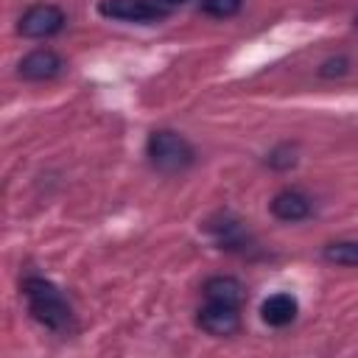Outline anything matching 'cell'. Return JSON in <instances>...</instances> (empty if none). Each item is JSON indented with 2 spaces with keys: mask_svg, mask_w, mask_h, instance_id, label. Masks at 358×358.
Returning a JSON list of instances; mask_svg holds the SVG:
<instances>
[{
  "mask_svg": "<svg viewBox=\"0 0 358 358\" xmlns=\"http://www.w3.org/2000/svg\"><path fill=\"white\" fill-rule=\"evenodd\" d=\"M243 8V0H201V11L213 20H229Z\"/></svg>",
  "mask_w": 358,
  "mask_h": 358,
  "instance_id": "7c38bea8",
  "label": "cell"
},
{
  "mask_svg": "<svg viewBox=\"0 0 358 358\" xmlns=\"http://www.w3.org/2000/svg\"><path fill=\"white\" fill-rule=\"evenodd\" d=\"M352 22H355V28H358V14H355V20H352Z\"/></svg>",
  "mask_w": 358,
  "mask_h": 358,
  "instance_id": "2e32d148",
  "label": "cell"
},
{
  "mask_svg": "<svg viewBox=\"0 0 358 358\" xmlns=\"http://www.w3.org/2000/svg\"><path fill=\"white\" fill-rule=\"evenodd\" d=\"M207 232L215 238V243L221 249H229V252H243L249 249V232L243 229L241 221L229 218V215H221L218 221H210L207 224Z\"/></svg>",
  "mask_w": 358,
  "mask_h": 358,
  "instance_id": "30bf717a",
  "label": "cell"
},
{
  "mask_svg": "<svg viewBox=\"0 0 358 358\" xmlns=\"http://www.w3.org/2000/svg\"><path fill=\"white\" fill-rule=\"evenodd\" d=\"M151 3H157L165 14H171L173 8H179V6H185V3H190V0H151Z\"/></svg>",
  "mask_w": 358,
  "mask_h": 358,
  "instance_id": "9a60e30c",
  "label": "cell"
},
{
  "mask_svg": "<svg viewBox=\"0 0 358 358\" xmlns=\"http://www.w3.org/2000/svg\"><path fill=\"white\" fill-rule=\"evenodd\" d=\"M347 67H350V62H347L344 56H336V59H327V62L319 67V76H322V78H330V76H344V73H347Z\"/></svg>",
  "mask_w": 358,
  "mask_h": 358,
  "instance_id": "5bb4252c",
  "label": "cell"
},
{
  "mask_svg": "<svg viewBox=\"0 0 358 358\" xmlns=\"http://www.w3.org/2000/svg\"><path fill=\"white\" fill-rule=\"evenodd\" d=\"M268 210L277 221L296 224V221H305L313 213V201H310L308 193H302L296 187H285V190L274 193V199L268 201Z\"/></svg>",
  "mask_w": 358,
  "mask_h": 358,
  "instance_id": "52a82bcc",
  "label": "cell"
},
{
  "mask_svg": "<svg viewBox=\"0 0 358 358\" xmlns=\"http://www.w3.org/2000/svg\"><path fill=\"white\" fill-rule=\"evenodd\" d=\"M20 291L25 296V305H28V313L50 333H73L76 327V319H73V308L70 302L64 299V294L45 277L39 274H28L22 282H20Z\"/></svg>",
  "mask_w": 358,
  "mask_h": 358,
  "instance_id": "6da1fadb",
  "label": "cell"
},
{
  "mask_svg": "<svg viewBox=\"0 0 358 358\" xmlns=\"http://www.w3.org/2000/svg\"><path fill=\"white\" fill-rule=\"evenodd\" d=\"M324 263L330 266H344V268H358V241L341 238V241H330L322 249Z\"/></svg>",
  "mask_w": 358,
  "mask_h": 358,
  "instance_id": "8fae6325",
  "label": "cell"
},
{
  "mask_svg": "<svg viewBox=\"0 0 358 358\" xmlns=\"http://www.w3.org/2000/svg\"><path fill=\"white\" fill-rule=\"evenodd\" d=\"M145 157L148 165L159 173H182L196 162V151L190 140L173 129H157L145 140Z\"/></svg>",
  "mask_w": 358,
  "mask_h": 358,
  "instance_id": "7a4b0ae2",
  "label": "cell"
},
{
  "mask_svg": "<svg viewBox=\"0 0 358 358\" xmlns=\"http://www.w3.org/2000/svg\"><path fill=\"white\" fill-rule=\"evenodd\" d=\"M296 313H299V302L288 291H277V294L266 296L260 305V319L268 327H288L296 319Z\"/></svg>",
  "mask_w": 358,
  "mask_h": 358,
  "instance_id": "9c48e42d",
  "label": "cell"
},
{
  "mask_svg": "<svg viewBox=\"0 0 358 358\" xmlns=\"http://www.w3.org/2000/svg\"><path fill=\"white\" fill-rule=\"evenodd\" d=\"M196 324H199L207 336H215V338L235 336L238 327H241V308L204 299V302L199 305V310H196Z\"/></svg>",
  "mask_w": 358,
  "mask_h": 358,
  "instance_id": "5b68a950",
  "label": "cell"
},
{
  "mask_svg": "<svg viewBox=\"0 0 358 358\" xmlns=\"http://www.w3.org/2000/svg\"><path fill=\"white\" fill-rule=\"evenodd\" d=\"M67 25V14L56 3H34L17 20V34L25 39H50L62 34Z\"/></svg>",
  "mask_w": 358,
  "mask_h": 358,
  "instance_id": "3957f363",
  "label": "cell"
},
{
  "mask_svg": "<svg viewBox=\"0 0 358 358\" xmlns=\"http://www.w3.org/2000/svg\"><path fill=\"white\" fill-rule=\"evenodd\" d=\"M98 14L106 20L134 22V25H154L168 17L151 0H98Z\"/></svg>",
  "mask_w": 358,
  "mask_h": 358,
  "instance_id": "277c9868",
  "label": "cell"
},
{
  "mask_svg": "<svg viewBox=\"0 0 358 358\" xmlns=\"http://www.w3.org/2000/svg\"><path fill=\"white\" fill-rule=\"evenodd\" d=\"M201 296L204 299H213V302L243 308V302H246V285L238 277H232V274H213V277L204 280Z\"/></svg>",
  "mask_w": 358,
  "mask_h": 358,
  "instance_id": "ba28073f",
  "label": "cell"
},
{
  "mask_svg": "<svg viewBox=\"0 0 358 358\" xmlns=\"http://www.w3.org/2000/svg\"><path fill=\"white\" fill-rule=\"evenodd\" d=\"M62 70H64V59L53 48H36L25 53L17 64V76L25 81H50L62 76Z\"/></svg>",
  "mask_w": 358,
  "mask_h": 358,
  "instance_id": "8992f818",
  "label": "cell"
},
{
  "mask_svg": "<svg viewBox=\"0 0 358 358\" xmlns=\"http://www.w3.org/2000/svg\"><path fill=\"white\" fill-rule=\"evenodd\" d=\"M274 171H288V168H294V162H296V157H294V148L288 145V143H282V145H277L271 154H268V159H266Z\"/></svg>",
  "mask_w": 358,
  "mask_h": 358,
  "instance_id": "4fadbf2b",
  "label": "cell"
}]
</instances>
